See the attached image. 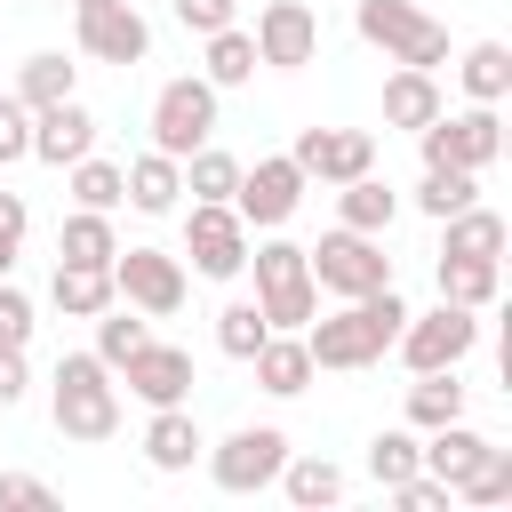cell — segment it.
Instances as JSON below:
<instances>
[{"label": "cell", "instance_id": "d4e9b609", "mask_svg": "<svg viewBox=\"0 0 512 512\" xmlns=\"http://www.w3.org/2000/svg\"><path fill=\"white\" fill-rule=\"evenodd\" d=\"M48 304H56L64 320H96V312L112 304V264H56Z\"/></svg>", "mask_w": 512, "mask_h": 512}, {"label": "cell", "instance_id": "9c48e42d", "mask_svg": "<svg viewBox=\"0 0 512 512\" xmlns=\"http://www.w3.org/2000/svg\"><path fill=\"white\" fill-rule=\"evenodd\" d=\"M480 344V312H464V304H432V312H408L400 320V336H392V352L408 360V376H424V368H456L464 352Z\"/></svg>", "mask_w": 512, "mask_h": 512}, {"label": "cell", "instance_id": "ee69618b", "mask_svg": "<svg viewBox=\"0 0 512 512\" xmlns=\"http://www.w3.org/2000/svg\"><path fill=\"white\" fill-rule=\"evenodd\" d=\"M40 512V504H56V488L48 480H32V472H0V512Z\"/></svg>", "mask_w": 512, "mask_h": 512}, {"label": "cell", "instance_id": "7c38bea8", "mask_svg": "<svg viewBox=\"0 0 512 512\" xmlns=\"http://www.w3.org/2000/svg\"><path fill=\"white\" fill-rule=\"evenodd\" d=\"M288 160L304 168V184H352V176H368L376 168V136L368 128H296V144H288Z\"/></svg>", "mask_w": 512, "mask_h": 512}, {"label": "cell", "instance_id": "b9f144b4", "mask_svg": "<svg viewBox=\"0 0 512 512\" xmlns=\"http://www.w3.org/2000/svg\"><path fill=\"white\" fill-rule=\"evenodd\" d=\"M392 496H400V512H448V504H456V488H448V480H432V472L392 480Z\"/></svg>", "mask_w": 512, "mask_h": 512}, {"label": "cell", "instance_id": "9a60e30c", "mask_svg": "<svg viewBox=\"0 0 512 512\" xmlns=\"http://www.w3.org/2000/svg\"><path fill=\"white\" fill-rule=\"evenodd\" d=\"M248 40H256V64H272V72H304V64L320 56V16H312L304 0H264Z\"/></svg>", "mask_w": 512, "mask_h": 512}, {"label": "cell", "instance_id": "8992f818", "mask_svg": "<svg viewBox=\"0 0 512 512\" xmlns=\"http://www.w3.org/2000/svg\"><path fill=\"white\" fill-rule=\"evenodd\" d=\"M416 144H424V168H496L504 160V112L496 104H464V112H440V120H424L416 128Z\"/></svg>", "mask_w": 512, "mask_h": 512}, {"label": "cell", "instance_id": "d6a6232c", "mask_svg": "<svg viewBox=\"0 0 512 512\" xmlns=\"http://www.w3.org/2000/svg\"><path fill=\"white\" fill-rule=\"evenodd\" d=\"M200 80H208V88H240V80H256V40H248L240 24L208 32V64H200Z\"/></svg>", "mask_w": 512, "mask_h": 512}, {"label": "cell", "instance_id": "ba28073f", "mask_svg": "<svg viewBox=\"0 0 512 512\" xmlns=\"http://www.w3.org/2000/svg\"><path fill=\"white\" fill-rule=\"evenodd\" d=\"M112 296L136 304L144 320H168V312H184L192 272H184V256H168V248H112Z\"/></svg>", "mask_w": 512, "mask_h": 512}, {"label": "cell", "instance_id": "7bdbcfd3", "mask_svg": "<svg viewBox=\"0 0 512 512\" xmlns=\"http://www.w3.org/2000/svg\"><path fill=\"white\" fill-rule=\"evenodd\" d=\"M232 16H240V0H176V24H184V32H200V40H208V32H224Z\"/></svg>", "mask_w": 512, "mask_h": 512}, {"label": "cell", "instance_id": "1f68e13d", "mask_svg": "<svg viewBox=\"0 0 512 512\" xmlns=\"http://www.w3.org/2000/svg\"><path fill=\"white\" fill-rule=\"evenodd\" d=\"M80 88V64L64 56V48H40V56H24V72H16V96L40 112V104H56V96H72Z\"/></svg>", "mask_w": 512, "mask_h": 512}, {"label": "cell", "instance_id": "7dc6e473", "mask_svg": "<svg viewBox=\"0 0 512 512\" xmlns=\"http://www.w3.org/2000/svg\"><path fill=\"white\" fill-rule=\"evenodd\" d=\"M8 272H16V248H0V280H8Z\"/></svg>", "mask_w": 512, "mask_h": 512}, {"label": "cell", "instance_id": "e0dca14e", "mask_svg": "<svg viewBox=\"0 0 512 512\" xmlns=\"http://www.w3.org/2000/svg\"><path fill=\"white\" fill-rule=\"evenodd\" d=\"M80 152H96V112H88L80 96H56V104H40V112H32V160H48V168H72Z\"/></svg>", "mask_w": 512, "mask_h": 512}, {"label": "cell", "instance_id": "836d02e7", "mask_svg": "<svg viewBox=\"0 0 512 512\" xmlns=\"http://www.w3.org/2000/svg\"><path fill=\"white\" fill-rule=\"evenodd\" d=\"M144 336H152V320H144L136 304H120V296H112V304L96 312V344H88V352H96L104 368H120V360H128V352H136Z\"/></svg>", "mask_w": 512, "mask_h": 512}, {"label": "cell", "instance_id": "8fae6325", "mask_svg": "<svg viewBox=\"0 0 512 512\" xmlns=\"http://www.w3.org/2000/svg\"><path fill=\"white\" fill-rule=\"evenodd\" d=\"M184 256L200 280H240L248 272V224L232 200H192L184 208Z\"/></svg>", "mask_w": 512, "mask_h": 512}, {"label": "cell", "instance_id": "4fadbf2b", "mask_svg": "<svg viewBox=\"0 0 512 512\" xmlns=\"http://www.w3.org/2000/svg\"><path fill=\"white\" fill-rule=\"evenodd\" d=\"M296 200H304V168H296L288 152H272V160L240 168L232 208H240V224H248V232H280V224L296 216Z\"/></svg>", "mask_w": 512, "mask_h": 512}, {"label": "cell", "instance_id": "cb8c5ba5", "mask_svg": "<svg viewBox=\"0 0 512 512\" xmlns=\"http://www.w3.org/2000/svg\"><path fill=\"white\" fill-rule=\"evenodd\" d=\"M504 288V256H440V296L464 312H488Z\"/></svg>", "mask_w": 512, "mask_h": 512}, {"label": "cell", "instance_id": "6da1fadb", "mask_svg": "<svg viewBox=\"0 0 512 512\" xmlns=\"http://www.w3.org/2000/svg\"><path fill=\"white\" fill-rule=\"evenodd\" d=\"M400 320H408L400 288H376V296H344L336 312H312L296 336H304L312 368H344V376H352V368H376V360L392 352Z\"/></svg>", "mask_w": 512, "mask_h": 512}, {"label": "cell", "instance_id": "3957f363", "mask_svg": "<svg viewBox=\"0 0 512 512\" xmlns=\"http://www.w3.org/2000/svg\"><path fill=\"white\" fill-rule=\"evenodd\" d=\"M352 32L368 48H384V64H416V72L448 64V24L424 16L416 0H352Z\"/></svg>", "mask_w": 512, "mask_h": 512}, {"label": "cell", "instance_id": "4dcf8cb0", "mask_svg": "<svg viewBox=\"0 0 512 512\" xmlns=\"http://www.w3.org/2000/svg\"><path fill=\"white\" fill-rule=\"evenodd\" d=\"M64 192H72V208H120L128 200V176H120V160H96V152H80L72 168H64Z\"/></svg>", "mask_w": 512, "mask_h": 512}, {"label": "cell", "instance_id": "f6af8a7d", "mask_svg": "<svg viewBox=\"0 0 512 512\" xmlns=\"http://www.w3.org/2000/svg\"><path fill=\"white\" fill-rule=\"evenodd\" d=\"M24 224H32L24 192H8V184H0V248H24Z\"/></svg>", "mask_w": 512, "mask_h": 512}, {"label": "cell", "instance_id": "d6986e66", "mask_svg": "<svg viewBox=\"0 0 512 512\" xmlns=\"http://www.w3.org/2000/svg\"><path fill=\"white\" fill-rule=\"evenodd\" d=\"M448 112V96H440V80L432 72H416V64H392L384 72V128H424V120H440Z\"/></svg>", "mask_w": 512, "mask_h": 512}, {"label": "cell", "instance_id": "7a4b0ae2", "mask_svg": "<svg viewBox=\"0 0 512 512\" xmlns=\"http://www.w3.org/2000/svg\"><path fill=\"white\" fill-rule=\"evenodd\" d=\"M48 416H56L64 440H88V448L112 440V432H120V384H112V368H104L96 352H64V360H56Z\"/></svg>", "mask_w": 512, "mask_h": 512}, {"label": "cell", "instance_id": "83f0119b", "mask_svg": "<svg viewBox=\"0 0 512 512\" xmlns=\"http://www.w3.org/2000/svg\"><path fill=\"white\" fill-rule=\"evenodd\" d=\"M504 240H512V232H504V216H496V208H480V200H472V208H456V216H440V256H504Z\"/></svg>", "mask_w": 512, "mask_h": 512}, {"label": "cell", "instance_id": "30bf717a", "mask_svg": "<svg viewBox=\"0 0 512 512\" xmlns=\"http://www.w3.org/2000/svg\"><path fill=\"white\" fill-rule=\"evenodd\" d=\"M216 96H224V88H208L200 72H184V80H160V96H152V144H160L168 160L200 152V144L216 136Z\"/></svg>", "mask_w": 512, "mask_h": 512}, {"label": "cell", "instance_id": "52a82bcc", "mask_svg": "<svg viewBox=\"0 0 512 512\" xmlns=\"http://www.w3.org/2000/svg\"><path fill=\"white\" fill-rule=\"evenodd\" d=\"M200 464H208V480H216L224 496H256V488L280 480L288 432H280V424H240V432H224L216 448H200Z\"/></svg>", "mask_w": 512, "mask_h": 512}, {"label": "cell", "instance_id": "bcb514c9", "mask_svg": "<svg viewBox=\"0 0 512 512\" xmlns=\"http://www.w3.org/2000/svg\"><path fill=\"white\" fill-rule=\"evenodd\" d=\"M24 384H32V376H24V352H0V408H16Z\"/></svg>", "mask_w": 512, "mask_h": 512}, {"label": "cell", "instance_id": "ac0fdd59", "mask_svg": "<svg viewBox=\"0 0 512 512\" xmlns=\"http://www.w3.org/2000/svg\"><path fill=\"white\" fill-rule=\"evenodd\" d=\"M248 368H256V384L272 392V400H296V392H312V352H304V336L296 328H272L256 352H248Z\"/></svg>", "mask_w": 512, "mask_h": 512}, {"label": "cell", "instance_id": "2e32d148", "mask_svg": "<svg viewBox=\"0 0 512 512\" xmlns=\"http://www.w3.org/2000/svg\"><path fill=\"white\" fill-rule=\"evenodd\" d=\"M72 40H80V56H96V64H144V56H152V24H144L128 0L72 16Z\"/></svg>", "mask_w": 512, "mask_h": 512}, {"label": "cell", "instance_id": "44dd1931", "mask_svg": "<svg viewBox=\"0 0 512 512\" xmlns=\"http://www.w3.org/2000/svg\"><path fill=\"white\" fill-rule=\"evenodd\" d=\"M200 424H192V400L184 408H152V424H144V464L152 472H192L200 464Z\"/></svg>", "mask_w": 512, "mask_h": 512}, {"label": "cell", "instance_id": "f1b7e54d", "mask_svg": "<svg viewBox=\"0 0 512 512\" xmlns=\"http://www.w3.org/2000/svg\"><path fill=\"white\" fill-rule=\"evenodd\" d=\"M112 248H120V232L104 208H72L56 232V264H112Z\"/></svg>", "mask_w": 512, "mask_h": 512}, {"label": "cell", "instance_id": "d590c367", "mask_svg": "<svg viewBox=\"0 0 512 512\" xmlns=\"http://www.w3.org/2000/svg\"><path fill=\"white\" fill-rule=\"evenodd\" d=\"M480 200V176L472 168H424V184H416V208L440 224V216H456V208H472Z\"/></svg>", "mask_w": 512, "mask_h": 512}, {"label": "cell", "instance_id": "ab89813d", "mask_svg": "<svg viewBox=\"0 0 512 512\" xmlns=\"http://www.w3.org/2000/svg\"><path fill=\"white\" fill-rule=\"evenodd\" d=\"M16 160H32V104L8 88L0 96V168H16Z\"/></svg>", "mask_w": 512, "mask_h": 512}, {"label": "cell", "instance_id": "60d3db41", "mask_svg": "<svg viewBox=\"0 0 512 512\" xmlns=\"http://www.w3.org/2000/svg\"><path fill=\"white\" fill-rule=\"evenodd\" d=\"M32 328H40V320H32V296H24L16 280H0V352H24Z\"/></svg>", "mask_w": 512, "mask_h": 512}, {"label": "cell", "instance_id": "f546056e", "mask_svg": "<svg viewBox=\"0 0 512 512\" xmlns=\"http://www.w3.org/2000/svg\"><path fill=\"white\" fill-rule=\"evenodd\" d=\"M456 416H464L456 368H424V376L408 384V432H432V424H456Z\"/></svg>", "mask_w": 512, "mask_h": 512}, {"label": "cell", "instance_id": "8d00e7d4", "mask_svg": "<svg viewBox=\"0 0 512 512\" xmlns=\"http://www.w3.org/2000/svg\"><path fill=\"white\" fill-rule=\"evenodd\" d=\"M264 336H272V320L256 312V296H232V304L216 312V352H224V360H248Z\"/></svg>", "mask_w": 512, "mask_h": 512}, {"label": "cell", "instance_id": "4316f807", "mask_svg": "<svg viewBox=\"0 0 512 512\" xmlns=\"http://www.w3.org/2000/svg\"><path fill=\"white\" fill-rule=\"evenodd\" d=\"M456 80H464L472 104H504V96H512V48H504V40H472V48L456 56Z\"/></svg>", "mask_w": 512, "mask_h": 512}, {"label": "cell", "instance_id": "ffe728a7", "mask_svg": "<svg viewBox=\"0 0 512 512\" xmlns=\"http://www.w3.org/2000/svg\"><path fill=\"white\" fill-rule=\"evenodd\" d=\"M120 176H128V208H136V216H168V208L184 200V160H168L160 144H144Z\"/></svg>", "mask_w": 512, "mask_h": 512}, {"label": "cell", "instance_id": "74e56055", "mask_svg": "<svg viewBox=\"0 0 512 512\" xmlns=\"http://www.w3.org/2000/svg\"><path fill=\"white\" fill-rule=\"evenodd\" d=\"M456 496H464L472 512H488V504H512V448H496V440H488V456H480V464L456 480Z\"/></svg>", "mask_w": 512, "mask_h": 512}, {"label": "cell", "instance_id": "e575fe53", "mask_svg": "<svg viewBox=\"0 0 512 512\" xmlns=\"http://www.w3.org/2000/svg\"><path fill=\"white\" fill-rule=\"evenodd\" d=\"M184 192H192V200H232V192H240V160L216 152V136H208L200 152H184Z\"/></svg>", "mask_w": 512, "mask_h": 512}, {"label": "cell", "instance_id": "277c9868", "mask_svg": "<svg viewBox=\"0 0 512 512\" xmlns=\"http://www.w3.org/2000/svg\"><path fill=\"white\" fill-rule=\"evenodd\" d=\"M248 272H256V312L272 328H304L320 312V288H312V256L296 240H248Z\"/></svg>", "mask_w": 512, "mask_h": 512}, {"label": "cell", "instance_id": "f35d334b", "mask_svg": "<svg viewBox=\"0 0 512 512\" xmlns=\"http://www.w3.org/2000/svg\"><path fill=\"white\" fill-rule=\"evenodd\" d=\"M408 472H424L416 432H408V424H400V432H376V440H368V480H376V488H392V480H408Z\"/></svg>", "mask_w": 512, "mask_h": 512}, {"label": "cell", "instance_id": "5b68a950", "mask_svg": "<svg viewBox=\"0 0 512 512\" xmlns=\"http://www.w3.org/2000/svg\"><path fill=\"white\" fill-rule=\"evenodd\" d=\"M312 256V288L320 296H376V288H392V256H384V240L376 232H352V224H336V232H320V248H304Z\"/></svg>", "mask_w": 512, "mask_h": 512}, {"label": "cell", "instance_id": "c3c4849f", "mask_svg": "<svg viewBox=\"0 0 512 512\" xmlns=\"http://www.w3.org/2000/svg\"><path fill=\"white\" fill-rule=\"evenodd\" d=\"M88 8H112V0H72V16H88Z\"/></svg>", "mask_w": 512, "mask_h": 512}, {"label": "cell", "instance_id": "7402d4cb", "mask_svg": "<svg viewBox=\"0 0 512 512\" xmlns=\"http://www.w3.org/2000/svg\"><path fill=\"white\" fill-rule=\"evenodd\" d=\"M416 456H424V472H432V480H448V488H456V480L488 456V432H472V424L456 416V424H432V432L416 440Z\"/></svg>", "mask_w": 512, "mask_h": 512}, {"label": "cell", "instance_id": "484cf974", "mask_svg": "<svg viewBox=\"0 0 512 512\" xmlns=\"http://www.w3.org/2000/svg\"><path fill=\"white\" fill-rule=\"evenodd\" d=\"M288 504H304V512H328V504H344V472L328 464V456H296L288 448V464H280V480H272Z\"/></svg>", "mask_w": 512, "mask_h": 512}, {"label": "cell", "instance_id": "5bb4252c", "mask_svg": "<svg viewBox=\"0 0 512 512\" xmlns=\"http://www.w3.org/2000/svg\"><path fill=\"white\" fill-rule=\"evenodd\" d=\"M112 376H120L128 400H144V408H184V400H192V352H184V344H160V336H144Z\"/></svg>", "mask_w": 512, "mask_h": 512}, {"label": "cell", "instance_id": "603a6c76", "mask_svg": "<svg viewBox=\"0 0 512 512\" xmlns=\"http://www.w3.org/2000/svg\"><path fill=\"white\" fill-rule=\"evenodd\" d=\"M392 216H400V192L368 168V176H352V184H336V224H352V232H392Z\"/></svg>", "mask_w": 512, "mask_h": 512}]
</instances>
